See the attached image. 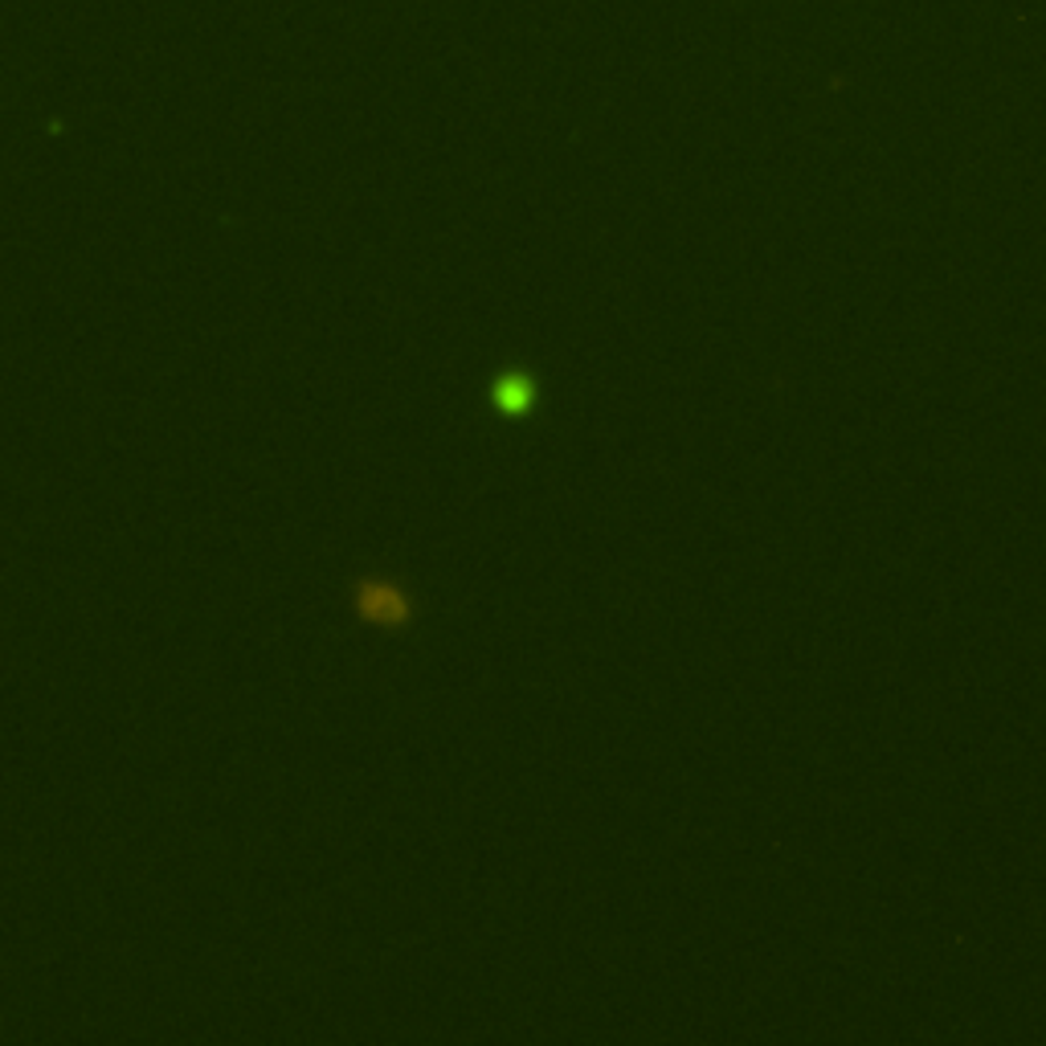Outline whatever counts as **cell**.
<instances>
[{"instance_id": "2", "label": "cell", "mask_w": 1046, "mask_h": 1046, "mask_svg": "<svg viewBox=\"0 0 1046 1046\" xmlns=\"http://www.w3.org/2000/svg\"><path fill=\"white\" fill-rule=\"evenodd\" d=\"M540 401V385L532 373H520V368H508V373L495 376L491 385V405H495L503 417H527Z\"/></svg>"}, {"instance_id": "1", "label": "cell", "mask_w": 1046, "mask_h": 1046, "mask_svg": "<svg viewBox=\"0 0 1046 1046\" xmlns=\"http://www.w3.org/2000/svg\"><path fill=\"white\" fill-rule=\"evenodd\" d=\"M352 609H356L368 626H380V630H405V626L414 621V602H409V593H405L397 580H385V577L356 580V589H352Z\"/></svg>"}]
</instances>
